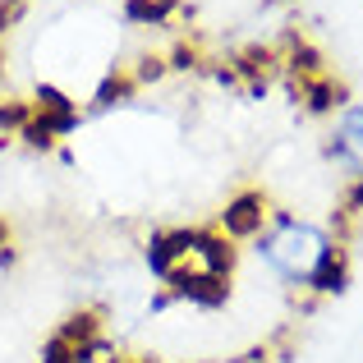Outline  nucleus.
I'll return each instance as SVG.
<instances>
[{
	"instance_id": "f257e3e1",
	"label": "nucleus",
	"mask_w": 363,
	"mask_h": 363,
	"mask_svg": "<svg viewBox=\"0 0 363 363\" xmlns=\"http://www.w3.org/2000/svg\"><path fill=\"white\" fill-rule=\"evenodd\" d=\"M9 262H14V253H9V225L0 216V267H9Z\"/></svg>"
}]
</instances>
